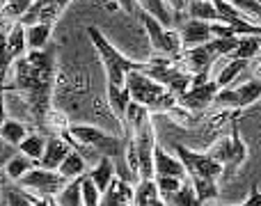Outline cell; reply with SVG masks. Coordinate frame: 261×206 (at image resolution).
<instances>
[{"mask_svg":"<svg viewBox=\"0 0 261 206\" xmlns=\"http://www.w3.org/2000/svg\"><path fill=\"white\" fill-rule=\"evenodd\" d=\"M58 48L46 46L44 50H30L12 64V83H5V92H21L25 108L32 117V126L46 133L48 117L53 112L55 81H58Z\"/></svg>","mask_w":261,"mask_h":206,"instance_id":"6da1fadb","label":"cell"},{"mask_svg":"<svg viewBox=\"0 0 261 206\" xmlns=\"http://www.w3.org/2000/svg\"><path fill=\"white\" fill-rule=\"evenodd\" d=\"M174 153L181 161L186 170V176L193 184L195 193H197L199 202H213L218 199V179L225 174V167L220 163H216L213 158H208L206 153H199L188 149L186 144H174Z\"/></svg>","mask_w":261,"mask_h":206,"instance_id":"7a4b0ae2","label":"cell"},{"mask_svg":"<svg viewBox=\"0 0 261 206\" xmlns=\"http://www.w3.org/2000/svg\"><path fill=\"white\" fill-rule=\"evenodd\" d=\"M87 37L94 44L96 53H99L101 62L106 67V76H108V87H117V90H126V76L133 71H147L149 62H138L130 60L126 55H122L99 30L96 25H87Z\"/></svg>","mask_w":261,"mask_h":206,"instance_id":"3957f363","label":"cell"},{"mask_svg":"<svg viewBox=\"0 0 261 206\" xmlns=\"http://www.w3.org/2000/svg\"><path fill=\"white\" fill-rule=\"evenodd\" d=\"M126 90L130 94V101L142 106L149 112H170L176 108V99L165 90L163 85H158L156 81H151L149 76H144V71H133L126 76Z\"/></svg>","mask_w":261,"mask_h":206,"instance_id":"277c9868","label":"cell"},{"mask_svg":"<svg viewBox=\"0 0 261 206\" xmlns=\"http://www.w3.org/2000/svg\"><path fill=\"white\" fill-rule=\"evenodd\" d=\"M206 156L225 167V174L222 176H231L234 172H239V167L245 163V158H248V147H245L243 138H241L239 115H236V112L231 115L229 138H218L216 142H213V147L206 151Z\"/></svg>","mask_w":261,"mask_h":206,"instance_id":"5b68a950","label":"cell"},{"mask_svg":"<svg viewBox=\"0 0 261 206\" xmlns=\"http://www.w3.org/2000/svg\"><path fill=\"white\" fill-rule=\"evenodd\" d=\"M135 7H138V5H135ZM138 16H140V21H142L144 30H147V35H149V41H151L153 53H156L153 58H163V60H167V62L174 64L176 60H179L181 50H184L181 48L179 32L165 30L156 18H151L149 14H144L140 7H138Z\"/></svg>","mask_w":261,"mask_h":206,"instance_id":"8992f818","label":"cell"},{"mask_svg":"<svg viewBox=\"0 0 261 206\" xmlns=\"http://www.w3.org/2000/svg\"><path fill=\"white\" fill-rule=\"evenodd\" d=\"M147 62H149V67H147V71H144V76H149L151 81H156L158 85H163L174 99H179L181 94H186V92L193 87V76L186 73L184 69H179L176 64L167 62V60H163V58H151V60H147Z\"/></svg>","mask_w":261,"mask_h":206,"instance_id":"52a82bcc","label":"cell"},{"mask_svg":"<svg viewBox=\"0 0 261 206\" xmlns=\"http://www.w3.org/2000/svg\"><path fill=\"white\" fill-rule=\"evenodd\" d=\"M261 99V83L257 78L243 83L241 87H234V90H220L213 99V110H243V108L254 106Z\"/></svg>","mask_w":261,"mask_h":206,"instance_id":"ba28073f","label":"cell"},{"mask_svg":"<svg viewBox=\"0 0 261 206\" xmlns=\"http://www.w3.org/2000/svg\"><path fill=\"white\" fill-rule=\"evenodd\" d=\"M69 181H64L58 172L50 170H41V167H35L32 172H28L21 181H18V188L28 190L30 195L41 199H53L62 193V188L67 186Z\"/></svg>","mask_w":261,"mask_h":206,"instance_id":"9c48e42d","label":"cell"},{"mask_svg":"<svg viewBox=\"0 0 261 206\" xmlns=\"http://www.w3.org/2000/svg\"><path fill=\"white\" fill-rule=\"evenodd\" d=\"M218 92L220 90H218L216 81H208V83H204V85L190 87L186 94H181L179 99H176V106L186 108L188 112H195V115H204V112L213 106V99H216Z\"/></svg>","mask_w":261,"mask_h":206,"instance_id":"30bf717a","label":"cell"},{"mask_svg":"<svg viewBox=\"0 0 261 206\" xmlns=\"http://www.w3.org/2000/svg\"><path fill=\"white\" fill-rule=\"evenodd\" d=\"M179 39H181V48L188 50V48H197V46H204L213 39L211 35V23H202V21H188L179 28Z\"/></svg>","mask_w":261,"mask_h":206,"instance_id":"8fae6325","label":"cell"},{"mask_svg":"<svg viewBox=\"0 0 261 206\" xmlns=\"http://www.w3.org/2000/svg\"><path fill=\"white\" fill-rule=\"evenodd\" d=\"M71 153V147L64 142L60 135H50L46 138V149H44V156H41L39 165L41 170H50V172H58V167L64 163V158Z\"/></svg>","mask_w":261,"mask_h":206,"instance_id":"7c38bea8","label":"cell"},{"mask_svg":"<svg viewBox=\"0 0 261 206\" xmlns=\"http://www.w3.org/2000/svg\"><path fill=\"white\" fill-rule=\"evenodd\" d=\"M101 206H135V188L115 176L108 190L101 195Z\"/></svg>","mask_w":261,"mask_h":206,"instance_id":"4fadbf2b","label":"cell"},{"mask_svg":"<svg viewBox=\"0 0 261 206\" xmlns=\"http://www.w3.org/2000/svg\"><path fill=\"white\" fill-rule=\"evenodd\" d=\"M153 174L156 176H174V179H181V181L188 179L179 158L165 153L158 144H156V149H153Z\"/></svg>","mask_w":261,"mask_h":206,"instance_id":"5bb4252c","label":"cell"},{"mask_svg":"<svg viewBox=\"0 0 261 206\" xmlns=\"http://www.w3.org/2000/svg\"><path fill=\"white\" fill-rule=\"evenodd\" d=\"M87 179L96 186L99 195H103L106 190H108V186L113 184V179H115V163H113V158H106V156L101 158V161L96 163L90 172H87Z\"/></svg>","mask_w":261,"mask_h":206,"instance_id":"9a60e30c","label":"cell"},{"mask_svg":"<svg viewBox=\"0 0 261 206\" xmlns=\"http://www.w3.org/2000/svg\"><path fill=\"white\" fill-rule=\"evenodd\" d=\"M5 206H50V199L35 197L18 186H7L5 188Z\"/></svg>","mask_w":261,"mask_h":206,"instance_id":"2e32d148","label":"cell"},{"mask_svg":"<svg viewBox=\"0 0 261 206\" xmlns=\"http://www.w3.org/2000/svg\"><path fill=\"white\" fill-rule=\"evenodd\" d=\"M58 174L62 176L64 181H76V179H81V176H85L87 174L85 158H83L78 151H73V149H71V153H69V156L64 158L62 165L58 167Z\"/></svg>","mask_w":261,"mask_h":206,"instance_id":"e0dca14e","label":"cell"},{"mask_svg":"<svg viewBox=\"0 0 261 206\" xmlns=\"http://www.w3.org/2000/svg\"><path fill=\"white\" fill-rule=\"evenodd\" d=\"M186 14H188V18H193V21L220 23V16H218L211 0H193V3H188V7H186Z\"/></svg>","mask_w":261,"mask_h":206,"instance_id":"ac0fdd59","label":"cell"},{"mask_svg":"<svg viewBox=\"0 0 261 206\" xmlns=\"http://www.w3.org/2000/svg\"><path fill=\"white\" fill-rule=\"evenodd\" d=\"M28 126L25 121H18V119H7L3 126H0V140L7 142L9 147H18L23 140L28 138Z\"/></svg>","mask_w":261,"mask_h":206,"instance_id":"d6986e66","label":"cell"},{"mask_svg":"<svg viewBox=\"0 0 261 206\" xmlns=\"http://www.w3.org/2000/svg\"><path fill=\"white\" fill-rule=\"evenodd\" d=\"M35 167H37L35 161H30V158L23 156V153H14L7 161V165H5V174H7L9 181H21L23 176H25L28 172H32Z\"/></svg>","mask_w":261,"mask_h":206,"instance_id":"ffe728a7","label":"cell"},{"mask_svg":"<svg viewBox=\"0 0 261 206\" xmlns=\"http://www.w3.org/2000/svg\"><path fill=\"white\" fill-rule=\"evenodd\" d=\"M44 149H46V135H41V133H30L18 144V153L28 156L30 161H35L37 165H39L41 156H44Z\"/></svg>","mask_w":261,"mask_h":206,"instance_id":"44dd1931","label":"cell"},{"mask_svg":"<svg viewBox=\"0 0 261 206\" xmlns=\"http://www.w3.org/2000/svg\"><path fill=\"white\" fill-rule=\"evenodd\" d=\"M163 202H165V206H202L197 193H195V188H193V184H190L188 179L181 184V188L176 190L174 195L165 197Z\"/></svg>","mask_w":261,"mask_h":206,"instance_id":"7402d4cb","label":"cell"},{"mask_svg":"<svg viewBox=\"0 0 261 206\" xmlns=\"http://www.w3.org/2000/svg\"><path fill=\"white\" fill-rule=\"evenodd\" d=\"M28 46V39H25V28L21 23H14L7 32V50H9V58L16 62L18 58H23V50Z\"/></svg>","mask_w":261,"mask_h":206,"instance_id":"603a6c76","label":"cell"},{"mask_svg":"<svg viewBox=\"0 0 261 206\" xmlns=\"http://www.w3.org/2000/svg\"><path fill=\"white\" fill-rule=\"evenodd\" d=\"M83 179H85V176H81V179H76V181H69L62 188V193H60L58 197H53L55 204L58 206H83Z\"/></svg>","mask_w":261,"mask_h":206,"instance_id":"cb8c5ba5","label":"cell"},{"mask_svg":"<svg viewBox=\"0 0 261 206\" xmlns=\"http://www.w3.org/2000/svg\"><path fill=\"white\" fill-rule=\"evenodd\" d=\"M108 103L113 108V115L117 117L119 126L124 128V117H126V108L130 103L128 90H117V87H108Z\"/></svg>","mask_w":261,"mask_h":206,"instance_id":"d4e9b609","label":"cell"},{"mask_svg":"<svg viewBox=\"0 0 261 206\" xmlns=\"http://www.w3.org/2000/svg\"><path fill=\"white\" fill-rule=\"evenodd\" d=\"M245 69H248V62H245V60H229V62L222 67V71L213 78L218 90H227V87L234 83V78L239 76V73H243Z\"/></svg>","mask_w":261,"mask_h":206,"instance_id":"484cf974","label":"cell"},{"mask_svg":"<svg viewBox=\"0 0 261 206\" xmlns=\"http://www.w3.org/2000/svg\"><path fill=\"white\" fill-rule=\"evenodd\" d=\"M50 25H44V23H37V25H30L25 28V39H28V46L30 50H44L48 46V39H50Z\"/></svg>","mask_w":261,"mask_h":206,"instance_id":"4316f807","label":"cell"},{"mask_svg":"<svg viewBox=\"0 0 261 206\" xmlns=\"http://www.w3.org/2000/svg\"><path fill=\"white\" fill-rule=\"evenodd\" d=\"M261 50V37H241L236 50L229 55V60H245L250 62L252 58H257Z\"/></svg>","mask_w":261,"mask_h":206,"instance_id":"83f0119b","label":"cell"},{"mask_svg":"<svg viewBox=\"0 0 261 206\" xmlns=\"http://www.w3.org/2000/svg\"><path fill=\"white\" fill-rule=\"evenodd\" d=\"M30 0H9V3H3V9H0V21L5 23H18L25 12L30 9Z\"/></svg>","mask_w":261,"mask_h":206,"instance_id":"f1b7e54d","label":"cell"},{"mask_svg":"<svg viewBox=\"0 0 261 206\" xmlns=\"http://www.w3.org/2000/svg\"><path fill=\"white\" fill-rule=\"evenodd\" d=\"M67 7H69V3H55V0H53V3H46V0H44V5H41V9H39V23L53 28Z\"/></svg>","mask_w":261,"mask_h":206,"instance_id":"f546056e","label":"cell"},{"mask_svg":"<svg viewBox=\"0 0 261 206\" xmlns=\"http://www.w3.org/2000/svg\"><path fill=\"white\" fill-rule=\"evenodd\" d=\"M153 181H156L158 195H161L163 199L170 197V195H174L176 190L181 188V184H184L181 179H174V176H153Z\"/></svg>","mask_w":261,"mask_h":206,"instance_id":"4dcf8cb0","label":"cell"},{"mask_svg":"<svg viewBox=\"0 0 261 206\" xmlns=\"http://www.w3.org/2000/svg\"><path fill=\"white\" fill-rule=\"evenodd\" d=\"M241 206H261V193H259L257 186H252V188H250V197L245 199Z\"/></svg>","mask_w":261,"mask_h":206,"instance_id":"1f68e13d","label":"cell"},{"mask_svg":"<svg viewBox=\"0 0 261 206\" xmlns=\"http://www.w3.org/2000/svg\"><path fill=\"white\" fill-rule=\"evenodd\" d=\"M7 121V106H5V85H0V126Z\"/></svg>","mask_w":261,"mask_h":206,"instance_id":"d6a6232c","label":"cell"},{"mask_svg":"<svg viewBox=\"0 0 261 206\" xmlns=\"http://www.w3.org/2000/svg\"><path fill=\"white\" fill-rule=\"evenodd\" d=\"M119 7H122L119 3H108V5H106V9H108V12H117Z\"/></svg>","mask_w":261,"mask_h":206,"instance_id":"836d02e7","label":"cell"},{"mask_svg":"<svg viewBox=\"0 0 261 206\" xmlns=\"http://www.w3.org/2000/svg\"><path fill=\"white\" fill-rule=\"evenodd\" d=\"M9 158H12V156H9V153H3V156H0V167H5V165H7V161H9Z\"/></svg>","mask_w":261,"mask_h":206,"instance_id":"e575fe53","label":"cell"},{"mask_svg":"<svg viewBox=\"0 0 261 206\" xmlns=\"http://www.w3.org/2000/svg\"><path fill=\"white\" fill-rule=\"evenodd\" d=\"M254 73H257V81H259V83H261V62H259V64H257V71H254Z\"/></svg>","mask_w":261,"mask_h":206,"instance_id":"d590c367","label":"cell"},{"mask_svg":"<svg viewBox=\"0 0 261 206\" xmlns=\"http://www.w3.org/2000/svg\"><path fill=\"white\" fill-rule=\"evenodd\" d=\"M50 206H58V204H55V199H50Z\"/></svg>","mask_w":261,"mask_h":206,"instance_id":"8d00e7d4","label":"cell"},{"mask_svg":"<svg viewBox=\"0 0 261 206\" xmlns=\"http://www.w3.org/2000/svg\"><path fill=\"white\" fill-rule=\"evenodd\" d=\"M259 58H261V50H259Z\"/></svg>","mask_w":261,"mask_h":206,"instance_id":"74e56055","label":"cell"}]
</instances>
